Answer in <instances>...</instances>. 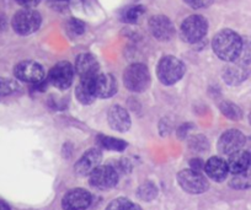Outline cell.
Segmentation results:
<instances>
[{"mask_svg": "<svg viewBox=\"0 0 251 210\" xmlns=\"http://www.w3.org/2000/svg\"><path fill=\"white\" fill-rule=\"evenodd\" d=\"M213 50L222 60L226 62H235L240 54L241 46H243V37L238 35L235 31L222 30L214 36L213 38Z\"/></svg>", "mask_w": 251, "mask_h": 210, "instance_id": "1", "label": "cell"}, {"mask_svg": "<svg viewBox=\"0 0 251 210\" xmlns=\"http://www.w3.org/2000/svg\"><path fill=\"white\" fill-rule=\"evenodd\" d=\"M123 81L129 91L143 93L151 85V73L144 64L134 63L125 70Z\"/></svg>", "mask_w": 251, "mask_h": 210, "instance_id": "2", "label": "cell"}, {"mask_svg": "<svg viewBox=\"0 0 251 210\" xmlns=\"http://www.w3.org/2000/svg\"><path fill=\"white\" fill-rule=\"evenodd\" d=\"M158 78L164 85H174L185 74V65L178 58L166 55L158 64Z\"/></svg>", "mask_w": 251, "mask_h": 210, "instance_id": "3", "label": "cell"}, {"mask_svg": "<svg viewBox=\"0 0 251 210\" xmlns=\"http://www.w3.org/2000/svg\"><path fill=\"white\" fill-rule=\"evenodd\" d=\"M42 19L40 13L33 9H23L13 18V28L16 33L23 36L31 35L40 28Z\"/></svg>", "mask_w": 251, "mask_h": 210, "instance_id": "4", "label": "cell"}, {"mask_svg": "<svg viewBox=\"0 0 251 210\" xmlns=\"http://www.w3.org/2000/svg\"><path fill=\"white\" fill-rule=\"evenodd\" d=\"M208 23L201 15L188 16L181 25V36L188 43H196L206 36Z\"/></svg>", "mask_w": 251, "mask_h": 210, "instance_id": "5", "label": "cell"}, {"mask_svg": "<svg viewBox=\"0 0 251 210\" xmlns=\"http://www.w3.org/2000/svg\"><path fill=\"white\" fill-rule=\"evenodd\" d=\"M178 185L183 190L191 194H200L208 189L209 183L201 172L195 170H183L177 175Z\"/></svg>", "mask_w": 251, "mask_h": 210, "instance_id": "6", "label": "cell"}, {"mask_svg": "<svg viewBox=\"0 0 251 210\" xmlns=\"http://www.w3.org/2000/svg\"><path fill=\"white\" fill-rule=\"evenodd\" d=\"M74 79V68L69 62H59L50 70L48 81L60 90H66Z\"/></svg>", "mask_w": 251, "mask_h": 210, "instance_id": "7", "label": "cell"}, {"mask_svg": "<svg viewBox=\"0 0 251 210\" xmlns=\"http://www.w3.org/2000/svg\"><path fill=\"white\" fill-rule=\"evenodd\" d=\"M45 69L42 65L32 60H25L15 67V76L25 83L37 85L45 80Z\"/></svg>", "mask_w": 251, "mask_h": 210, "instance_id": "8", "label": "cell"}, {"mask_svg": "<svg viewBox=\"0 0 251 210\" xmlns=\"http://www.w3.org/2000/svg\"><path fill=\"white\" fill-rule=\"evenodd\" d=\"M245 135L236 129L224 132L218 140V150L224 155H231L239 150H243L245 145Z\"/></svg>", "mask_w": 251, "mask_h": 210, "instance_id": "9", "label": "cell"}, {"mask_svg": "<svg viewBox=\"0 0 251 210\" xmlns=\"http://www.w3.org/2000/svg\"><path fill=\"white\" fill-rule=\"evenodd\" d=\"M118 182V173L112 166H99L90 173V183L99 189H110Z\"/></svg>", "mask_w": 251, "mask_h": 210, "instance_id": "10", "label": "cell"}, {"mask_svg": "<svg viewBox=\"0 0 251 210\" xmlns=\"http://www.w3.org/2000/svg\"><path fill=\"white\" fill-rule=\"evenodd\" d=\"M90 204L91 194L81 188L69 190L62 199V207L64 210H86Z\"/></svg>", "mask_w": 251, "mask_h": 210, "instance_id": "11", "label": "cell"}, {"mask_svg": "<svg viewBox=\"0 0 251 210\" xmlns=\"http://www.w3.org/2000/svg\"><path fill=\"white\" fill-rule=\"evenodd\" d=\"M91 84L96 98H108L115 95L117 91L116 79L110 74H98L91 79Z\"/></svg>", "mask_w": 251, "mask_h": 210, "instance_id": "12", "label": "cell"}, {"mask_svg": "<svg viewBox=\"0 0 251 210\" xmlns=\"http://www.w3.org/2000/svg\"><path fill=\"white\" fill-rule=\"evenodd\" d=\"M149 28L151 32L156 40L169 41L175 35V27L170 19L164 15H156L149 20Z\"/></svg>", "mask_w": 251, "mask_h": 210, "instance_id": "13", "label": "cell"}, {"mask_svg": "<svg viewBox=\"0 0 251 210\" xmlns=\"http://www.w3.org/2000/svg\"><path fill=\"white\" fill-rule=\"evenodd\" d=\"M102 160V154L99 149H90L75 163V172L79 176H90L95 168L100 166Z\"/></svg>", "mask_w": 251, "mask_h": 210, "instance_id": "14", "label": "cell"}, {"mask_svg": "<svg viewBox=\"0 0 251 210\" xmlns=\"http://www.w3.org/2000/svg\"><path fill=\"white\" fill-rule=\"evenodd\" d=\"M99 62L90 53H83L78 55L75 60V71L80 79H90L96 76L99 73Z\"/></svg>", "mask_w": 251, "mask_h": 210, "instance_id": "15", "label": "cell"}, {"mask_svg": "<svg viewBox=\"0 0 251 210\" xmlns=\"http://www.w3.org/2000/svg\"><path fill=\"white\" fill-rule=\"evenodd\" d=\"M108 123L117 132H127L131 128V117L122 106H113L108 111Z\"/></svg>", "mask_w": 251, "mask_h": 210, "instance_id": "16", "label": "cell"}, {"mask_svg": "<svg viewBox=\"0 0 251 210\" xmlns=\"http://www.w3.org/2000/svg\"><path fill=\"white\" fill-rule=\"evenodd\" d=\"M204 171L209 178L217 181V182H222V181L226 180L229 173L228 163L223 159L214 156L204 163Z\"/></svg>", "mask_w": 251, "mask_h": 210, "instance_id": "17", "label": "cell"}, {"mask_svg": "<svg viewBox=\"0 0 251 210\" xmlns=\"http://www.w3.org/2000/svg\"><path fill=\"white\" fill-rule=\"evenodd\" d=\"M228 168L229 172H231L233 175L236 173H241L244 171L249 170L251 166V155L249 151L245 150H239L236 153L229 155L228 161Z\"/></svg>", "mask_w": 251, "mask_h": 210, "instance_id": "18", "label": "cell"}, {"mask_svg": "<svg viewBox=\"0 0 251 210\" xmlns=\"http://www.w3.org/2000/svg\"><path fill=\"white\" fill-rule=\"evenodd\" d=\"M248 75L249 71L246 67L238 64V63H233L224 68L223 70V79L229 85H239L246 80Z\"/></svg>", "mask_w": 251, "mask_h": 210, "instance_id": "19", "label": "cell"}, {"mask_svg": "<svg viewBox=\"0 0 251 210\" xmlns=\"http://www.w3.org/2000/svg\"><path fill=\"white\" fill-rule=\"evenodd\" d=\"M91 79H80L78 86L75 89V96L83 105H90L96 100L93 91V84Z\"/></svg>", "mask_w": 251, "mask_h": 210, "instance_id": "20", "label": "cell"}, {"mask_svg": "<svg viewBox=\"0 0 251 210\" xmlns=\"http://www.w3.org/2000/svg\"><path fill=\"white\" fill-rule=\"evenodd\" d=\"M98 144L101 148H105L107 150L113 151H122L125 150L127 143L121 139H116L112 137H106V135H99L98 137Z\"/></svg>", "mask_w": 251, "mask_h": 210, "instance_id": "21", "label": "cell"}, {"mask_svg": "<svg viewBox=\"0 0 251 210\" xmlns=\"http://www.w3.org/2000/svg\"><path fill=\"white\" fill-rule=\"evenodd\" d=\"M230 186L235 189H248L251 188V168L241 173H236L231 178Z\"/></svg>", "mask_w": 251, "mask_h": 210, "instance_id": "22", "label": "cell"}, {"mask_svg": "<svg viewBox=\"0 0 251 210\" xmlns=\"http://www.w3.org/2000/svg\"><path fill=\"white\" fill-rule=\"evenodd\" d=\"M106 210H142V208L139 207L138 204H136V203L131 202L129 199H126V198H117V199L112 200V202L108 204Z\"/></svg>", "mask_w": 251, "mask_h": 210, "instance_id": "23", "label": "cell"}, {"mask_svg": "<svg viewBox=\"0 0 251 210\" xmlns=\"http://www.w3.org/2000/svg\"><path fill=\"white\" fill-rule=\"evenodd\" d=\"M221 111L226 118L231 120H239L243 117V112H241L240 107L236 106L235 103L229 102V101H224L221 105Z\"/></svg>", "mask_w": 251, "mask_h": 210, "instance_id": "24", "label": "cell"}, {"mask_svg": "<svg viewBox=\"0 0 251 210\" xmlns=\"http://www.w3.org/2000/svg\"><path fill=\"white\" fill-rule=\"evenodd\" d=\"M143 14H144L143 6H141V5L129 6V8H127L122 13V20L125 21V23H134L138 21V19L141 18Z\"/></svg>", "mask_w": 251, "mask_h": 210, "instance_id": "25", "label": "cell"}, {"mask_svg": "<svg viewBox=\"0 0 251 210\" xmlns=\"http://www.w3.org/2000/svg\"><path fill=\"white\" fill-rule=\"evenodd\" d=\"M235 63L244 65V67H246V65L251 63V38H243V46H241L240 54H239Z\"/></svg>", "mask_w": 251, "mask_h": 210, "instance_id": "26", "label": "cell"}, {"mask_svg": "<svg viewBox=\"0 0 251 210\" xmlns=\"http://www.w3.org/2000/svg\"><path fill=\"white\" fill-rule=\"evenodd\" d=\"M156 187L151 182H147L142 185L138 189V195L143 200H151L156 197Z\"/></svg>", "mask_w": 251, "mask_h": 210, "instance_id": "27", "label": "cell"}, {"mask_svg": "<svg viewBox=\"0 0 251 210\" xmlns=\"http://www.w3.org/2000/svg\"><path fill=\"white\" fill-rule=\"evenodd\" d=\"M19 90V84L13 79L0 78V95H10Z\"/></svg>", "mask_w": 251, "mask_h": 210, "instance_id": "28", "label": "cell"}, {"mask_svg": "<svg viewBox=\"0 0 251 210\" xmlns=\"http://www.w3.org/2000/svg\"><path fill=\"white\" fill-rule=\"evenodd\" d=\"M190 148L195 151H204L208 148V141H207L206 137H202V135H199V137H194L191 140H190Z\"/></svg>", "mask_w": 251, "mask_h": 210, "instance_id": "29", "label": "cell"}, {"mask_svg": "<svg viewBox=\"0 0 251 210\" xmlns=\"http://www.w3.org/2000/svg\"><path fill=\"white\" fill-rule=\"evenodd\" d=\"M68 30L73 35L79 36L85 31V25L83 21L78 20V19H71V21L68 23Z\"/></svg>", "mask_w": 251, "mask_h": 210, "instance_id": "30", "label": "cell"}, {"mask_svg": "<svg viewBox=\"0 0 251 210\" xmlns=\"http://www.w3.org/2000/svg\"><path fill=\"white\" fill-rule=\"evenodd\" d=\"M185 3L194 9H202L211 5L213 0H185Z\"/></svg>", "mask_w": 251, "mask_h": 210, "instance_id": "31", "label": "cell"}, {"mask_svg": "<svg viewBox=\"0 0 251 210\" xmlns=\"http://www.w3.org/2000/svg\"><path fill=\"white\" fill-rule=\"evenodd\" d=\"M71 0H48V3L52 8H54L55 10H62V9L66 8L69 4Z\"/></svg>", "mask_w": 251, "mask_h": 210, "instance_id": "32", "label": "cell"}, {"mask_svg": "<svg viewBox=\"0 0 251 210\" xmlns=\"http://www.w3.org/2000/svg\"><path fill=\"white\" fill-rule=\"evenodd\" d=\"M16 1L26 9H32L33 6L38 5L41 3V0H16Z\"/></svg>", "mask_w": 251, "mask_h": 210, "instance_id": "33", "label": "cell"}, {"mask_svg": "<svg viewBox=\"0 0 251 210\" xmlns=\"http://www.w3.org/2000/svg\"><path fill=\"white\" fill-rule=\"evenodd\" d=\"M190 165H191V170L195 171H199L201 172V170H204V163L200 159H194V160L190 161Z\"/></svg>", "mask_w": 251, "mask_h": 210, "instance_id": "34", "label": "cell"}, {"mask_svg": "<svg viewBox=\"0 0 251 210\" xmlns=\"http://www.w3.org/2000/svg\"><path fill=\"white\" fill-rule=\"evenodd\" d=\"M6 26V20L3 15H0V32L5 28Z\"/></svg>", "mask_w": 251, "mask_h": 210, "instance_id": "35", "label": "cell"}, {"mask_svg": "<svg viewBox=\"0 0 251 210\" xmlns=\"http://www.w3.org/2000/svg\"><path fill=\"white\" fill-rule=\"evenodd\" d=\"M0 210H10V207L5 202L0 200Z\"/></svg>", "mask_w": 251, "mask_h": 210, "instance_id": "36", "label": "cell"}, {"mask_svg": "<svg viewBox=\"0 0 251 210\" xmlns=\"http://www.w3.org/2000/svg\"><path fill=\"white\" fill-rule=\"evenodd\" d=\"M249 120H250V124H251V115H250V117H249Z\"/></svg>", "mask_w": 251, "mask_h": 210, "instance_id": "37", "label": "cell"}]
</instances>
